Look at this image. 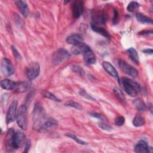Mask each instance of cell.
Listing matches in <instances>:
<instances>
[{
  "mask_svg": "<svg viewBox=\"0 0 153 153\" xmlns=\"http://www.w3.org/2000/svg\"><path fill=\"white\" fill-rule=\"evenodd\" d=\"M47 118L44 108L39 102H36L34 105L32 114L33 128L35 130L41 131L42 127Z\"/></svg>",
  "mask_w": 153,
  "mask_h": 153,
  "instance_id": "cell-1",
  "label": "cell"
},
{
  "mask_svg": "<svg viewBox=\"0 0 153 153\" xmlns=\"http://www.w3.org/2000/svg\"><path fill=\"white\" fill-rule=\"evenodd\" d=\"M125 91L130 96L134 97L140 91L141 87L136 81L128 78H122L121 79Z\"/></svg>",
  "mask_w": 153,
  "mask_h": 153,
  "instance_id": "cell-2",
  "label": "cell"
},
{
  "mask_svg": "<svg viewBox=\"0 0 153 153\" xmlns=\"http://www.w3.org/2000/svg\"><path fill=\"white\" fill-rule=\"evenodd\" d=\"M16 121L18 126L23 130H26L27 128V108L25 105H22L17 114Z\"/></svg>",
  "mask_w": 153,
  "mask_h": 153,
  "instance_id": "cell-3",
  "label": "cell"
},
{
  "mask_svg": "<svg viewBox=\"0 0 153 153\" xmlns=\"http://www.w3.org/2000/svg\"><path fill=\"white\" fill-rule=\"evenodd\" d=\"M71 57L69 53L64 48L57 50L52 55L51 61L54 65L57 66L63 63Z\"/></svg>",
  "mask_w": 153,
  "mask_h": 153,
  "instance_id": "cell-4",
  "label": "cell"
},
{
  "mask_svg": "<svg viewBox=\"0 0 153 153\" xmlns=\"http://www.w3.org/2000/svg\"><path fill=\"white\" fill-rule=\"evenodd\" d=\"M40 66L37 62H32L25 70V74L29 80L35 79L39 74Z\"/></svg>",
  "mask_w": 153,
  "mask_h": 153,
  "instance_id": "cell-5",
  "label": "cell"
},
{
  "mask_svg": "<svg viewBox=\"0 0 153 153\" xmlns=\"http://www.w3.org/2000/svg\"><path fill=\"white\" fill-rule=\"evenodd\" d=\"M108 16L102 11H94L91 15V25L100 26L103 25L107 20Z\"/></svg>",
  "mask_w": 153,
  "mask_h": 153,
  "instance_id": "cell-6",
  "label": "cell"
},
{
  "mask_svg": "<svg viewBox=\"0 0 153 153\" xmlns=\"http://www.w3.org/2000/svg\"><path fill=\"white\" fill-rule=\"evenodd\" d=\"M17 105L18 103L17 100H13L10 103L6 114V123L7 124L13 123L15 120H16Z\"/></svg>",
  "mask_w": 153,
  "mask_h": 153,
  "instance_id": "cell-7",
  "label": "cell"
},
{
  "mask_svg": "<svg viewBox=\"0 0 153 153\" xmlns=\"http://www.w3.org/2000/svg\"><path fill=\"white\" fill-rule=\"evenodd\" d=\"M118 66L120 69L127 75L132 76L133 78L136 77L138 75V71L137 70L131 66L130 65L128 64L126 62L123 60H120L118 62Z\"/></svg>",
  "mask_w": 153,
  "mask_h": 153,
  "instance_id": "cell-8",
  "label": "cell"
},
{
  "mask_svg": "<svg viewBox=\"0 0 153 153\" xmlns=\"http://www.w3.org/2000/svg\"><path fill=\"white\" fill-rule=\"evenodd\" d=\"M1 69L2 74L6 76H10L14 74V67L11 62L7 58H4L2 60Z\"/></svg>",
  "mask_w": 153,
  "mask_h": 153,
  "instance_id": "cell-9",
  "label": "cell"
},
{
  "mask_svg": "<svg viewBox=\"0 0 153 153\" xmlns=\"http://www.w3.org/2000/svg\"><path fill=\"white\" fill-rule=\"evenodd\" d=\"M15 131L13 128H9L5 137V146L8 151H12L14 148V136Z\"/></svg>",
  "mask_w": 153,
  "mask_h": 153,
  "instance_id": "cell-10",
  "label": "cell"
},
{
  "mask_svg": "<svg viewBox=\"0 0 153 153\" xmlns=\"http://www.w3.org/2000/svg\"><path fill=\"white\" fill-rule=\"evenodd\" d=\"M84 11L83 2L81 1H76L72 5V14L75 19H78Z\"/></svg>",
  "mask_w": 153,
  "mask_h": 153,
  "instance_id": "cell-11",
  "label": "cell"
},
{
  "mask_svg": "<svg viewBox=\"0 0 153 153\" xmlns=\"http://www.w3.org/2000/svg\"><path fill=\"white\" fill-rule=\"evenodd\" d=\"M102 66L107 73H108L112 77L116 78L119 82L120 81V76H119V75L118 74V72L117 71L115 68L113 66V65L111 63H110L108 62L105 61V62H103Z\"/></svg>",
  "mask_w": 153,
  "mask_h": 153,
  "instance_id": "cell-12",
  "label": "cell"
},
{
  "mask_svg": "<svg viewBox=\"0 0 153 153\" xmlns=\"http://www.w3.org/2000/svg\"><path fill=\"white\" fill-rule=\"evenodd\" d=\"M25 135L20 131L15 132L14 136V149L20 148L25 142Z\"/></svg>",
  "mask_w": 153,
  "mask_h": 153,
  "instance_id": "cell-13",
  "label": "cell"
},
{
  "mask_svg": "<svg viewBox=\"0 0 153 153\" xmlns=\"http://www.w3.org/2000/svg\"><path fill=\"white\" fill-rule=\"evenodd\" d=\"M150 147L148 143L143 140H139L134 147V152L137 153H146L149 152Z\"/></svg>",
  "mask_w": 153,
  "mask_h": 153,
  "instance_id": "cell-14",
  "label": "cell"
},
{
  "mask_svg": "<svg viewBox=\"0 0 153 153\" xmlns=\"http://www.w3.org/2000/svg\"><path fill=\"white\" fill-rule=\"evenodd\" d=\"M83 57L86 63L88 65H93L96 62V56L90 48H89L83 54Z\"/></svg>",
  "mask_w": 153,
  "mask_h": 153,
  "instance_id": "cell-15",
  "label": "cell"
},
{
  "mask_svg": "<svg viewBox=\"0 0 153 153\" xmlns=\"http://www.w3.org/2000/svg\"><path fill=\"white\" fill-rule=\"evenodd\" d=\"M31 87L30 81H20L16 82V86L15 88L16 91L18 93H23L27 91Z\"/></svg>",
  "mask_w": 153,
  "mask_h": 153,
  "instance_id": "cell-16",
  "label": "cell"
},
{
  "mask_svg": "<svg viewBox=\"0 0 153 153\" xmlns=\"http://www.w3.org/2000/svg\"><path fill=\"white\" fill-rule=\"evenodd\" d=\"M15 3L22 14L25 17H27L29 15V8L26 2L23 1H16Z\"/></svg>",
  "mask_w": 153,
  "mask_h": 153,
  "instance_id": "cell-17",
  "label": "cell"
},
{
  "mask_svg": "<svg viewBox=\"0 0 153 153\" xmlns=\"http://www.w3.org/2000/svg\"><path fill=\"white\" fill-rule=\"evenodd\" d=\"M89 48L90 47L86 44L82 42L76 45H74L71 51H72V53L74 54H82Z\"/></svg>",
  "mask_w": 153,
  "mask_h": 153,
  "instance_id": "cell-18",
  "label": "cell"
},
{
  "mask_svg": "<svg viewBox=\"0 0 153 153\" xmlns=\"http://www.w3.org/2000/svg\"><path fill=\"white\" fill-rule=\"evenodd\" d=\"M66 42L69 44L76 45L83 42V39L81 35L79 34H73L67 37Z\"/></svg>",
  "mask_w": 153,
  "mask_h": 153,
  "instance_id": "cell-19",
  "label": "cell"
},
{
  "mask_svg": "<svg viewBox=\"0 0 153 153\" xmlns=\"http://www.w3.org/2000/svg\"><path fill=\"white\" fill-rule=\"evenodd\" d=\"M1 86L5 90H11L15 89L16 86V82H14L13 81L8 79H4L1 80Z\"/></svg>",
  "mask_w": 153,
  "mask_h": 153,
  "instance_id": "cell-20",
  "label": "cell"
},
{
  "mask_svg": "<svg viewBox=\"0 0 153 153\" xmlns=\"http://www.w3.org/2000/svg\"><path fill=\"white\" fill-rule=\"evenodd\" d=\"M57 125H58V123L54 118H51V117H48L47 118V120H46V121L45 122V123L42 127L41 131H47L51 128H53V127L57 126Z\"/></svg>",
  "mask_w": 153,
  "mask_h": 153,
  "instance_id": "cell-21",
  "label": "cell"
},
{
  "mask_svg": "<svg viewBox=\"0 0 153 153\" xmlns=\"http://www.w3.org/2000/svg\"><path fill=\"white\" fill-rule=\"evenodd\" d=\"M127 53L132 62H133L136 65H138L139 63V59L137 53L134 48L130 47L128 48L127 50Z\"/></svg>",
  "mask_w": 153,
  "mask_h": 153,
  "instance_id": "cell-22",
  "label": "cell"
},
{
  "mask_svg": "<svg viewBox=\"0 0 153 153\" xmlns=\"http://www.w3.org/2000/svg\"><path fill=\"white\" fill-rule=\"evenodd\" d=\"M136 17L137 21L139 22L140 23H142L143 24H150V25L152 24V20L151 18L148 17V16L143 14L137 13L136 14Z\"/></svg>",
  "mask_w": 153,
  "mask_h": 153,
  "instance_id": "cell-23",
  "label": "cell"
},
{
  "mask_svg": "<svg viewBox=\"0 0 153 153\" xmlns=\"http://www.w3.org/2000/svg\"><path fill=\"white\" fill-rule=\"evenodd\" d=\"M145 123V120L144 117H143L140 114H137L134 117L133 120V124L136 127H139L142 126H143Z\"/></svg>",
  "mask_w": 153,
  "mask_h": 153,
  "instance_id": "cell-24",
  "label": "cell"
},
{
  "mask_svg": "<svg viewBox=\"0 0 153 153\" xmlns=\"http://www.w3.org/2000/svg\"><path fill=\"white\" fill-rule=\"evenodd\" d=\"M91 27L92 30H94V32H96L105 37H107V38H109L110 36L109 32L105 28L102 27L101 26H93V25H91Z\"/></svg>",
  "mask_w": 153,
  "mask_h": 153,
  "instance_id": "cell-25",
  "label": "cell"
},
{
  "mask_svg": "<svg viewBox=\"0 0 153 153\" xmlns=\"http://www.w3.org/2000/svg\"><path fill=\"white\" fill-rule=\"evenodd\" d=\"M41 94L42 95L43 97H44L45 98H47V99H49L51 100H53V101H55V102H60L61 101V100L60 99L57 97L54 94L51 93L49 91L44 90L41 91Z\"/></svg>",
  "mask_w": 153,
  "mask_h": 153,
  "instance_id": "cell-26",
  "label": "cell"
},
{
  "mask_svg": "<svg viewBox=\"0 0 153 153\" xmlns=\"http://www.w3.org/2000/svg\"><path fill=\"white\" fill-rule=\"evenodd\" d=\"M134 105H135L136 108H137V109L139 111H144L146 108V105L145 103H144V102L140 98H137V99H136L134 102Z\"/></svg>",
  "mask_w": 153,
  "mask_h": 153,
  "instance_id": "cell-27",
  "label": "cell"
},
{
  "mask_svg": "<svg viewBox=\"0 0 153 153\" xmlns=\"http://www.w3.org/2000/svg\"><path fill=\"white\" fill-rule=\"evenodd\" d=\"M114 94H115L116 97L119 100V101H120L121 103L125 104L126 100V97H125L123 93L117 87L114 88Z\"/></svg>",
  "mask_w": 153,
  "mask_h": 153,
  "instance_id": "cell-28",
  "label": "cell"
},
{
  "mask_svg": "<svg viewBox=\"0 0 153 153\" xmlns=\"http://www.w3.org/2000/svg\"><path fill=\"white\" fill-rule=\"evenodd\" d=\"M71 70L75 74L80 75V76H84L85 75V71L81 66L78 65H72L71 67Z\"/></svg>",
  "mask_w": 153,
  "mask_h": 153,
  "instance_id": "cell-29",
  "label": "cell"
},
{
  "mask_svg": "<svg viewBox=\"0 0 153 153\" xmlns=\"http://www.w3.org/2000/svg\"><path fill=\"white\" fill-rule=\"evenodd\" d=\"M139 8V4H138L137 2L131 1L128 4L127 7V10L129 12H134Z\"/></svg>",
  "mask_w": 153,
  "mask_h": 153,
  "instance_id": "cell-30",
  "label": "cell"
},
{
  "mask_svg": "<svg viewBox=\"0 0 153 153\" xmlns=\"http://www.w3.org/2000/svg\"><path fill=\"white\" fill-rule=\"evenodd\" d=\"M65 136L72 139L73 140H74L76 143H79V144H81V145H86L87 143L83 141L82 140L79 139L78 137H76L74 134H72V133H66L65 134Z\"/></svg>",
  "mask_w": 153,
  "mask_h": 153,
  "instance_id": "cell-31",
  "label": "cell"
},
{
  "mask_svg": "<svg viewBox=\"0 0 153 153\" xmlns=\"http://www.w3.org/2000/svg\"><path fill=\"white\" fill-rule=\"evenodd\" d=\"M66 106H71V107H73L75 109H82V106H81L80 104H79L78 103L76 102H74V101H69L68 102L66 103Z\"/></svg>",
  "mask_w": 153,
  "mask_h": 153,
  "instance_id": "cell-32",
  "label": "cell"
},
{
  "mask_svg": "<svg viewBox=\"0 0 153 153\" xmlns=\"http://www.w3.org/2000/svg\"><path fill=\"white\" fill-rule=\"evenodd\" d=\"M99 126L100 128H102V130H106V131H111L112 129V127L108 125V124L106 123H99Z\"/></svg>",
  "mask_w": 153,
  "mask_h": 153,
  "instance_id": "cell-33",
  "label": "cell"
},
{
  "mask_svg": "<svg viewBox=\"0 0 153 153\" xmlns=\"http://www.w3.org/2000/svg\"><path fill=\"white\" fill-rule=\"evenodd\" d=\"M115 122L117 126H122L125 123V118L123 116H118L115 118Z\"/></svg>",
  "mask_w": 153,
  "mask_h": 153,
  "instance_id": "cell-34",
  "label": "cell"
},
{
  "mask_svg": "<svg viewBox=\"0 0 153 153\" xmlns=\"http://www.w3.org/2000/svg\"><path fill=\"white\" fill-rule=\"evenodd\" d=\"M12 51L13 53V55L15 57L16 59H18V60H21L22 59V56L20 55V54L19 53V52L18 51V50L16 49V47L13 45L12 46Z\"/></svg>",
  "mask_w": 153,
  "mask_h": 153,
  "instance_id": "cell-35",
  "label": "cell"
},
{
  "mask_svg": "<svg viewBox=\"0 0 153 153\" xmlns=\"http://www.w3.org/2000/svg\"><path fill=\"white\" fill-rule=\"evenodd\" d=\"M79 94H80L81 96L84 97V98H85V99H87L95 100L93 97H92L91 96H90L89 94H88V93H87V92H85L84 90H80L79 92Z\"/></svg>",
  "mask_w": 153,
  "mask_h": 153,
  "instance_id": "cell-36",
  "label": "cell"
},
{
  "mask_svg": "<svg viewBox=\"0 0 153 153\" xmlns=\"http://www.w3.org/2000/svg\"><path fill=\"white\" fill-rule=\"evenodd\" d=\"M118 20V13L117 10H114V18H113V23L114 25H116Z\"/></svg>",
  "mask_w": 153,
  "mask_h": 153,
  "instance_id": "cell-37",
  "label": "cell"
},
{
  "mask_svg": "<svg viewBox=\"0 0 153 153\" xmlns=\"http://www.w3.org/2000/svg\"><path fill=\"white\" fill-rule=\"evenodd\" d=\"M90 115L91 117H94V118H98V119H99V120H103V117H102L100 114H98V113H97V112H90Z\"/></svg>",
  "mask_w": 153,
  "mask_h": 153,
  "instance_id": "cell-38",
  "label": "cell"
},
{
  "mask_svg": "<svg viewBox=\"0 0 153 153\" xmlns=\"http://www.w3.org/2000/svg\"><path fill=\"white\" fill-rule=\"evenodd\" d=\"M30 146V142L29 140H27L25 143V151L24 152H27L29 149V148Z\"/></svg>",
  "mask_w": 153,
  "mask_h": 153,
  "instance_id": "cell-39",
  "label": "cell"
},
{
  "mask_svg": "<svg viewBox=\"0 0 153 153\" xmlns=\"http://www.w3.org/2000/svg\"><path fill=\"white\" fill-rule=\"evenodd\" d=\"M152 30H143L141 31L139 33V35H149V34H152Z\"/></svg>",
  "mask_w": 153,
  "mask_h": 153,
  "instance_id": "cell-40",
  "label": "cell"
},
{
  "mask_svg": "<svg viewBox=\"0 0 153 153\" xmlns=\"http://www.w3.org/2000/svg\"><path fill=\"white\" fill-rule=\"evenodd\" d=\"M142 51L144 53L149 54H152V50L151 48H145L142 50Z\"/></svg>",
  "mask_w": 153,
  "mask_h": 153,
  "instance_id": "cell-41",
  "label": "cell"
},
{
  "mask_svg": "<svg viewBox=\"0 0 153 153\" xmlns=\"http://www.w3.org/2000/svg\"><path fill=\"white\" fill-rule=\"evenodd\" d=\"M148 109H149V111L151 112V113H152V104L151 103H149V105H148Z\"/></svg>",
  "mask_w": 153,
  "mask_h": 153,
  "instance_id": "cell-42",
  "label": "cell"
}]
</instances>
